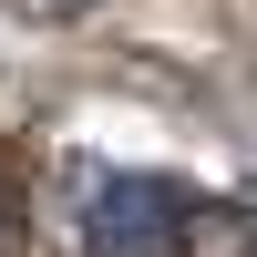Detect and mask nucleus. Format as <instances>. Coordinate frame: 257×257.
<instances>
[{
	"label": "nucleus",
	"mask_w": 257,
	"mask_h": 257,
	"mask_svg": "<svg viewBox=\"0 0 257 257\" xmlns=\"http://www.w3.org/2000/svg\"><path fill=\"white\" fill-rule=\"evenodd\" d=\"M72 237L93 257H185L206 237V196L185 175H134V165H82L72 175Z\"/></svg>",
	"instance_id": "1"
},
{
	"label": "nucleus",
	"mask_w": 257,
	"mask_h": 257,
	"mask_svg": "<svg viewBox=\"0 0 257 257\" xmlns=\"http://www.w3.org/2000/svg\"><path fill=\"white\" fill-rule=\"evenodd\" d=\"M11 237H21V196H11V175H0V257H11Z\"/></svg>",
	"instance_id": "2"
}]
</instances>
